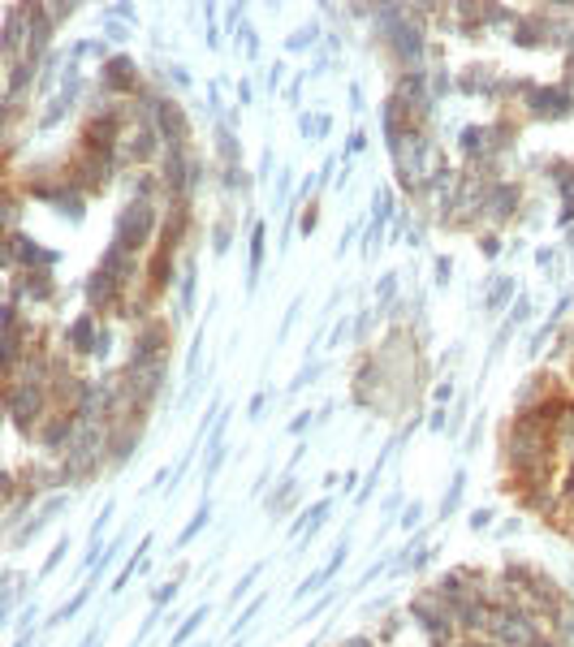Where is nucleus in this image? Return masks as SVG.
Segmentation results:
<instances>
[{
  "label": "nucleus",
  "mask_w": 574,
  "mask_h": 647,
  "mask_svg": "<svg viewBox=\"0 0 574 647\" xmlns=\"http://www.w3.org/2000/svg\"><path fill=\"white\" fill-rule=\"evenodd\" d=\"M155 126H160V138L173 143V147L186 138V117H182V108H177L173 99H160V104H155Z\"/></svg>",
  "instance_id": "obj_1"
},
{
  "label": "nucleus",
  "mask_w": 574,
  "mask_h": 647,
  "mask_svg": "<svg viewBox=\"0 0 574 647\" xmlns=\"http://www.w3.org/2000/svg\"><path fill=\"white\" fill-rule=\"evenodd\" d=\"M104 82H109L113 91H130V87H134V65H130V57H113L109 70H104Z\"/></svg>",
  "instance_id": "obj_2"
}]
</instances>
